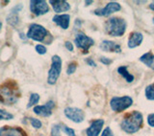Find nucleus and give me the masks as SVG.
Returning <instances> with one entry per match:
<instances>
[{
  "label": "nucleus",
  "instance_id": "nucleus-38",
  "mask_svg": "<svg viewBox=\"0 0 154 136\" xmlns=\"http://www.w3.org/2000/svg\"><path fill=\"white\" fill-rule=\"evenodd\" d=\"M153 23H154V18H153Z\"/></svg>",
  "mask_w": 154,
  "mask_h": 136
},
{
  "label": "nucleus",
  "instance_id": "nucleus-34",
  "mask_svg": "<svg viewBox=\"0 0 154 136\" xmlns=\"http://www.w3.org/2000/svg\"><path fill=\"white\" fill-rule=\"evenodd\" d=\"M149 8H150L151 10H153V11H154V2H152L150 5H149Z\"/></svg>",
  "mask_w": 154,
  "mask_h": 136
},
{
  "label": "nucleus",
  "instance_id": "nucleus-10",
  "mask_svg": "<svg viewBox=\"0 0 154 136\" xmlns=\"http://www.w3.org/2000/svg\"><path fill=\"white\" fill-rule=\"evenodd\" d=\"M120 5L117 2H110L108 3L104 8L97 9L94 11V13L96 16H109L110 14H112L113 13H116L118 11H120Z\"/></svg>",
  "mask_w": 154,
  "mask_h": 136
},
{
  "label": "nucleus",
  "instance_id": "nucleus-15",
  "mask_svg": "<svg viewBox=\"0 0 154 136\" xmlns=\"http://www.w3.org/2000/svg\"><path fill=\"white\" fill-rule=\"evenodd\" d=\"M53 21H54L58 26H60L63 29H67L69 26V21H70V16L69 14H56L53 16Z\"/></svg>",
  "mask_w": 154,
  "mask_h": 136
},
{
  "label": "nucleus",
  "instance_id": "nucleus-24",
  "mask_svg": "<svg viewBox=\"0 0 154 136\" xmlns=\"http://www.w3.org/2000/svg\"><path fill=\"white\" fill-rule=\"evenodd\" d=\"M62 130L64 132L67 136H75V132L74 129H72L71 128L66 127V126H61Z\"/></svg>",
  "mask_w": 154,
  "mask_h": 136
},
{
  "label": "nucleus",
  "instance_id": "nucleus-14",
  "mask_svg": "<svg viewBox=\"0 0 154 136\" xmlns=\"http://www.w3.org/2000/svg\"><path fill=\"white\" fill-rule=\"evenodd\" d=\"M49 4H51L54 12L57 13L66 12L70 9V5L66 1H64V0H56V1H54V0H50Z\"/></svg>",
  "mask_w": 154,
  "mask_h": 136
},
{
  "label": "nucleus",
  "instance_id": "nucleus-3",
  "mask_svg": "<svg viewBox=\"0 0 154 136\" xmlns=\"http://www.w3.org/2000/svg\"><path fill=\"white\" fill-rule=\"evenodd\" d=\"M126 30V22L119 17H112L105 23V32L111 37H122Z\"/></svg>",
  "mask_w": 154,
  "mask_h": 136
},
{
  "label": "nucleus",
  "instance_id": "nucleus-16",
  "mask_svg": "<svg viewBox=\"0 0 154 136\" xmlns=\"http://www.w3.org/2000/svg\"><path fill=\"white\" fill-rule=\"evenodd\" d=\"M100 49L105 52H115L119 53L122 51V47L119 44L111 40H103L100 44Z\"/></svg>",
  "mask_w": 154,
  "mask_h": 136
},
{
  "label": "nucleus",
  "instance_id": "nucleus-7",
  "mask_svg": "<svg viewBox=\"0 0 154 136\" xmlns=\"http://www.w3.org/2000/svg\"><path fill=\"white\" fill-rule=\"evenodd\" d=\"M74 43L79 49L83 50L85 53H87L88 50L90 49V47H91L94 45V41L93 38H91L90 37L86 36L84 33H78L75 37Z\"/></svg>",
  "mask_w": 154,
  "mask_h": 136
},
{
  "label": "nucleus",
  "instance_id": "nucleus-36",
  "mask_svg": "<svg viewBox=\"0 0 154 136\" xmlns=\"http://www.w3.org/2000/svg\"><path fill=\"white\" fill-rule=\"evenodd\" d=\"M1 28H2V22L0 21V30H1Z\"/></svg>",
  "mask_w": 154,
  "mask_h": 136
},
{
  "label": "nucleus",
  "instance_id": "nucleus-21",
  "mask_svg": "<svg viewBox=\"0 0 154 136\" xmlns=\"http://www.w3.org/2000/svg\"><path fill=\"white\" fill-rule=\"evenodd\" d=\"M7 22L11 25L14 26L18 23V16H17V13H14L11 11V13L9 14V16L7 17Z\"/></svg>",
  "mask_w": 154,
  "mask_h": 136
},
{
  "label": "nucleus",
  "instance_id": "nucleus-23",
  "mask_svg": "<svg viewBox=\"0 0 154 136\" xmlns=\"http://www.w3.org/2000/svg\"><path fill=\"white\" fill-rule=\"evenodd\" d=\"M14 118V115L10 112H7L6 110L0 109V120H12Z\"/></svg>",
  "mask_w": 154,
  "mask_h": 136
},
{
  "label": "nucleus",
  "instance_id": "nucleus-29",
  "mask_svg": "<svg viewBox=\"0 0 154 136\" xmlns=\"http://www.w3.org/2000/svg\"><path fill=\"white\" fill-rule=\"evenodd\" d=\"M101 136H114V133H113L112 130H111V129L109 127H107V128H105V129L103 130Z\"/></svg>",
  "mask_w": 154,
  "mask_h": 136
},
{
  "label": "nucleus",
  "instance_id": "nucleus-12",
  "mask_svg": "<svg viewBox=\"0 0 154 136\" xmlns=\"http://www.w3.org/2000/svg\"><path fill=\"white\" fill-rule=\"evenodd\" d=\"M104 125V120L102 119H98V120H94L93 123L91 124L90 127L87 129L86 133L88 136H98L102 127Z\"/></svg>",
  "mask_w": 154,
  "mask_h": 136
},
{
  "label": "nucleus",
  "instance_id": "nucleus-30",
  "mask_svg": "<svg viewBox=\"0 0 154 136\" xmlns=\"http://www.w3.org/2000/svg\"><path fill=\"white\" fill-rule=\"evenodd\" d=\"M147 123L150 127L154 128V113L152 114H149L148 117H147Z\"/></svg>",
  "mask_w": 154,
  "mask_h": 136
},
{
  "label": "nucleus",
  "instance_id": "nucleus-8",
  "mask_svg": "<svg viewBox=\"0 0 154 136\" xmlns=\"http://www.w3.org/2000/svg\"><path fill=\"white\" fill-rule=\"evenodd\" d=\"M30 10L35 16H42L49 12V6L45 0H32L30 1Z\"/></svg>",
  "mask_w": 154,
  "mask_h": 136
},
{
  "label": "nucleus",
  "instance_id": "nucleus-6",
  "mask_svg": "<svg viewBox=\"0 0 154 136\" xmlns=\"http://www.w3.org/2000/svg\"><path fill=\"white\" fill-rule=\"evenodd\" d=\"M133 100L128 96L123 97H114V98L110 101L111 108L113 109L115 112H122V111L128 108L130 105H132Z\"/></svg>",
  "mask_w": 154,
  "mask_h": 136
},
{
  "label": "nucleus",
  "instance_id": "nucleus-1",
  "mask_svg": "<svg viewBox=\"0 0 154 136\" xmlns=\"http://www.w3.org/2000/svg\"><path fill=\"white\" fill-rule=\"evenodd\" d=\"M18 100V87L16 82L7 81L0 87V103L6 105L17 103Z\"/></svg>",
  "mask_w": 154,
  "mask_h": 136
},
{
  "label": "nucleus",
  "instance_id": "nucleus-11",
  "mask_svg": "<svg viewBox=\"0 0 154 136\" xmlns=\"http://www.w3.org/2000/svg\"><path fill=\"white\" fill-rule=\"evenodd\" d=\"M54 106H55L54 102L49 101L43 105H36L33 110H34V112H35V114L38 116H42V117H49L52 114V109L54 108Z\"/></svg>",
  "mask_w": 154,
  "mask_h": 136
},
{
  "label": "nucleus",
  "instance_id": "nucleus-22",
  "mask_svg": "<svg viewBox=\"0 0 154 136\" xmlns=\"http://www.w3.org/2000/svg\"><path fill=\"white\" fill-rule=\"evenodd\" d=\"M146 97L148 100L154 101V84H149L146 88Z\"/></svg>",
  "mask_w": 154,
  "mask_h": 136
},
{
  "label": "nucleus",
  "instance_id": "nucleus-2",
  "mask_svg": "<svg viewBox=\"0 0 154 136\" xmlns=\"http://www.w3.org/2000/svg\"><path fill=\"white\" fill-rule=\"evenodd\" d=\"M143 126V115L139 111H133L122 120L120 127L126 133H135Z\"/></svg>",
  "mask_w": 154,
  "mask_h": 136
},
{
  "label": "nucleus",
  "instance_id": "nucleus-18",
  "mask_svg": "<svg viewBox=\"0 0 154 136\" xmlns=\"http://www.w3.org/2000/svg\"><path fill=\"white\" fill-rule=\"evenodd\" d=\"M118 72H119V74L122 75L125 80H126L127 82H132L134 81V76L131 75L130 73L128 72L127 70V67L126 66H119L118 68Z\"/></svg>",
  "mask_w": 154,
  "mask_h": 136
},
{
  "label": "nucleus",
  "instance_id": "nucleus-27",
  "mask_svg": "<svg viewBox=\"0 0 154 136\" xmlns=\"http://www.w3.org/2000/svg\"><path fill=\"white\" fill-rule=\"evenodd\" d=\"M36 51L38 54H40V55H45V53H46V48L45 46H43L42 44H38L36 46Z\"/></svg>",
  "mask_w": 154,
  "mask_h": 136
},
{
  "label": "nucleus",
  "instance_id": "nucleus-28",
  "mask_svg": "<svg viewBox=\"0 0 154 136\" xmlns=\"http://www.w3.org/2000/svg\"><path fill=\"white\" fill-rule=\"evenodd\" d=\"M75 70H76V64H75V62H71V64L69 65V67H67L66 73L69 75H71V74H73V73L75 72Z\"/></svg>",
  "mask_w": 154,
  "mask_h": 136
},
{
  "label": "nucleus",
  "instance_id": "nucleus-37",
  "mask_svg": "<svg viewBox=\"0 0 154 136\" xmlns=\"http://www.w3.org/2000/svg\"><path fill=\"white\" fill-rule=\"evenodd\" d=\"M151 68H152V69H153V70H154V64H153V65H152V66H151Z\"/></svg>",
  "mask_w": 154,
  "mask_h": 136
},
{
  "label": "nucleus",
  "instance_id": "nucleus-31",
  "mask_svg": "<svg viewBox=\"0 0 154 136\" xmlns=\"http://www.w3.org/2000/svg\"><path fill=\"white\" fill-rule=\"evenodd\" d=\"M100 61L102 62L103 64H105V65H109V64H112V60L108 59V58H104V57L100 58Z\"/></svg>",
  "mask_w": 154,
  "mask_h": 136
},
{
  "label": "nucleus",
  "instance_id": "nucleus-26",
  "mask_svg": "<svg viewBox=\"0 0 154 136\" xmlns=\"http://www.w3.org/2000/svg\"><path fill=\"white\" fill-rule=\"evenodd\" d=\"M61 126L60 125H54L51 129V136H61L60 135Z\"/></svg>",
  "mask_w": 154,
  "mask_h": 136
},
{
  "label": "nucleus",
  "instance_id": "nucleus-33",
  "mask_svg": "<svg viewBox=\"0 0 154 136\" xmlns=\"http://www.w3.org/2000/svg\"><path fill=\"white\" fill-rule=\"evenodd\" d=\"M86 62H87V64H88L89 65H91V66H93V67H94L96 64H95V62L93 61V60H91V59H87L86 60Z\"/></svg>",
  "mask_w": 154,
  "mask_h": 136
},
{
  "label": "nucleus",
  "instance_id": "nucleus-32",
  "mask_svg": "<svg viewBox=\"0 0 154 136\" xmlns=\"http://www.w3.org/2000/svg\"><path fill=\"white\" fill-rule=\"evenodd\" d=\"M65 46H66V48L69 51H70V52H72L73 51V45H72V43L70 42V41H66V43H65Z\"/></svg>",
  "mask_w": 154,
  "mask_h": 136
},
{
  "label": "nucleus",
  "instance_id": "nucleus-5",
  "mask_svg": "<svg viewBox=\"0 0 154 136\" xmlns=\"http://www.w3.org/2000/svg\"><path fill=\"white\" fill-rule=\"evenodd\" d=\"M48 35V32L46 29L40 25V24H31L30 27H29V30L27 32V37L28 38H31L33 40H36V41H43L45 38L47 37Z\"/></svg>",
  "mask_w": 154,
  "mask_h": 136
},
{
  "label": "nucleus",
  "instance_id": "nucleus-13",
  "mask_svg": "<svg viewBox=\"0 0 154 136\" xmlns=\"http://www.w3.org/2000/svg\"><path fill=\"white\" fill-rule=\"evenodd\" d=\"M0 136H27V134L20 128L3 127L0 129Z\"/></svg>",
  "mask_w": 154,
  "mask_h": 136
},
{
  "label": "nucleus",
  "instance_id": "nucleus-19",
  "mask_svg": "<svg viewBox=\"0 0 154 136\" xmlns=\"http://www.w3.org/2000/svg\"><path fill=\"white\" fill-rule=\"evenodd\" d=\"M140 61H141L142 62H143L146 66L151 67L153 65V61H154V55L151 52H147L140 58Z\"/></svg>",
  "mask_w": 154,
  "mask_h": 136
},
{
  "label": "nucleus",
  "instance_id": "nucleus-35",
  "mask_svg": "<svg viewBox=\"0 0 154 136\" xmlns=\"http://www.w3.org/2000/svg\"><path fill=\"white\" fill-rule=\"evenodd\" d=\"M85 3H86V5H89V4H91V3H93V1H86Z\"/></svg>",
  "mask_w": 154,
  "mask_h": 136
},
{
  "label": "nucleus",
  "instance_id": "nucleus-17",
  "mask_svg": "<svg viewBox=\"0 0 154 136\" xmlns=\"http://www.w3.org/2000/svg\"><path fill=\"white\" fill-rule=\"evenodd\" d=\"M143 40V36L142 33L134 32L129 37L127 45H128L129 48H135V47H137V46H139L140 44H141Z\"/></svg>",
  "mask_w": 154,
  "mask_h": 136
},
{
  "label": "nucleus",
  "instance_id": "nucleus-25",
  "mask_svg": "<svg viewBox=\"0 0 154 136\" xmlns=\"http://www.w3.org/2000/svg\"><path fill=\"white\" fill-rule=\"evenodd\" d=\"M30 120V123H31V125L33 126V128H35V129H41L42 128V122L38 119H36V118H30L29 119Z\"/></svg>",
  "mask_w": 154,
  "mask_h": 136
},
{
  "label": "nucleus",
  "instance_id": "nucleus-9",
  "mask_svg": "<svg viewBox=\"0 0 154 136\" xmlns=\"http://www.w3.org/2000/svg\"><path fill=\"white\" fill-rule=\"evenodd\" d=\"M65 115L74 123H81L85 119L84 111L77 108H65Z\"/></svg>",
  "mask_w": 154,
  "mask_h": 136
},
{
  "label": "nucleus",
  "instance_id": "nucleus-4",
  "mask_svg": "<svg viewBox=\"0 0 154 136\" xmlns=\"http://www.w3.org/2000/svg\"><path fill=\"white\" fill-rule=\"evenodd\" d=\"M61 71H62V60L59 56L54 55L52 57L51 66L49 71H48V77H47L48 84L51 85L55 84L60 77Z\"/></svg>",
  "mask_w": 154,
  "mask_h": 136
},
{
  "label": "nucleus",
  "instance_id": "nucleus-20",
  "mask_svg": "<svg viewBox=\"0 0 154 136\" xmlns=\"http://www.w3.org/2000/svg\"><path fill=\"white\" fill-rule=\"evenodd\" d=\"M38 101H40V95L37 93H32L30 96V99H29V103L27 105V108H30L33 105H37Z\"/></svg>",
  "mask_w": 154,
  "mask_h": 136
}]
</instances>
